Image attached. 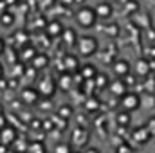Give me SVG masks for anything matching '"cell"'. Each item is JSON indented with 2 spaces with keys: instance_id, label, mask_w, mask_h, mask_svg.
Listing matches in <instances>:
<instances>
[{
  "instance_id": "6da1fadb",
  "label": "cell",
  "mask_w": 155,
  "mask_h": 153,
  "mask_svg": "<svg viewBox=\"0 0 155 153\" xmlns=\"http://www.w3.org/2000/svg\"><path fill=\"white\" fill-rule=\"evenodd\" d=\"M76 22L79 24V27H85V29L94 27L96 22H97V16H96L94 7H88V5L79 7L78 13H76Z\"/></svg>"
},
{
  "instance_id": "7a4b0ae2",
  "label": "cell",
  "mask_w": 155,
  "mask_h": 153,
  "mask_svg": "<svg viewBox=\"0 0 155 153\" xmlns=\"http://www.w3.org/2000/svg\"><path fill=\"white\" fill-rule=\"evenodd\" d=\"M76 47H78V52L81 56H92V54L97 52L99 41L94 36H81V38L76 40Z\"/></svg>"
},
{
  "instance_id": "3957f363",
  "label": "cell",
  "mask_w": 155,
  "mask_h": 153,
  "mask_svg": "<svg viewBox=\"0 0 155 153\" xmlns=\"http://www.w3.org/2000/svg\"><path fill=\"white\" fill-rule=\"evenodd\" d=\"M121 108L128 114L134 110H139L141 108V96H137L134 92H124L121 96Z\"/></svg>"
},
{
  "instance_id": "277c9868",
  "label": "cell",
  "mask_w": 155,
  "mask_h": 153,
  "mask_svg": "<svg viewBox=\"0 0 155 153\" xmlns=\"http://www.w3.org/2000/svg\"><path fill=\"white\" fill-rule=\"evenodd\" d=\"M112 69H114V74L117 77H121V79L130 74V63L126 60H116L114 65H112Z\"/></svg>"
},
{
  "instance_id": "5b68a950",
  "label": "cell",
  "mask_w": 155,
  "mask_h": 153,
  "mask_svg": "<svg viewBox=\"0 0 155 153\" xmlns=\"http://www.w3.org/2000/svg\"><path fill=\"white\" fill-rule=\"evenodd\" d=\"M15 141H16V130L15 128H11L7 124L4 128H0V142L2 144H11Z\"/></svg>"
},
{
  "instance_id": "8992f818",
  "label": "cell",
  "mask_w": 155,
  "mask_h": 153,
  "mask_svg": "<svg viewBox=\"0 0 155 153\" xmlns=\"http://www.w3.org/2000/svg\"><path fill=\"white\" fill-rule=\"evenodd\" d=\"M54 90H56V83L52 79H43L38 86V94L40 96H45V97H51L54 94Z\"/></svg>"
},
{
  "instance_id": "52a82bcc",
  "label": "cell",
  "mask_w": 155,
  "mask_h": 153,
  "mask_svg": "<svg viewBox=\"0 0 155 153\" xmlns=\"http://www.w3.org/2000/svg\"><path fill=\"white\" fill-rule=\"evenodd\" d=\"M94 11H96V16L97 18H110L112 16V4H108V2H99L96 7H94Z\"/></svg>"
},
{
  "instance_id": "ba28073f",
  "label": "cell",
  "mask_w": 155,
  "mask_h": 153,
  "mask_svg": "<svg viewBox=\"0 0 155 153\" xmlns=\"http://www.w3.org/2000/svg\"><path fill=\"white\" fill-rule=\"evenodd\" d=\"M137 144H146L150 139H152V135H150V132L146 130V126H141V128H137L135 132H134V137H132Z\"/></svg>"
},
{
  "instance_id": "9c48e42d",
  "label": "cell",
  "mask_w": 155,
  "mask_h": 153,
  "mask_svg": "<svg viewBox=\"0 0 155 153\" xmlns=\"http://www.w3.org/2000/svg\"><path fill=\"white\" fill-rule=\"evenodd\" d=\"M152 72V61L150 60H139L137 63H135V74L137 76H148Z\"/></svg>"
},
{
  "instance_id": "30bf717a",
  "label": "cell",
  "mask_w": 155,
  "mask_h": 153,
  "mask_svg": "<svg viewBox=\"0 0 155 153\" xmlns=\"http://www.w3.org/2000/svg\"><path fill=\"white\" fill-rule=\"evenodd\" d=\"M38 99H40L38 90H35V88H25V90H22V101H24V103L35 105Z\"/></svg>"
},
{
  "instance_id": "8fae6325",
  "label": "cell",
  "mask_w": 155,
  "mask_h": 153,
  "mask_svg": "<svg viewBox=\"0 0 155 153\" xmlns=\"http://www.w3.org/2000/svg\"><path fill=\"white\" fill-rule=\"evenodd\" d=\"M63 25H61V22H58V20H52V22H49L47 24V34L49 36H60L61 33H63Z\"/></svg>"
},
{
  "instance_id": "7c38bea8",
  "label": "cell",
  "mask_w": 155,
  "mask_h": 153,
  "mask_svg": "<svg viewBox=\"0 0 155 153\" xmlns=\"http://www.w3.org/2000/svg\"><path fill=\"white\" fill-rule=\"evenodd\" d=\"M110 90H112V94H116V96H123L124 92H126V83H123V81H114L112 85H110Z\"/></svg>"
},
{
  "instance_id": "4fadbf2b",
  "label": "cell",
  "mask_w": 155,
  "mask_h": 153,
  "mask_svg": "<svg viewBox=\"0 0 155 153\" xmlns=\"http://www.w3.org/2000/svg\"><path fill=\"white\" fill-rule=\"evenodd\" d=\"M63 69H67V70H74V69H78V58L76 56H72V54L65 56V60H63Z\"/></svg>"
},
{
  "instance_id": "5bb4252c",
  "label": "cell",
  "mask_w": 155,
  "mask_h": 153,
  "mask_svg": "<svg viewBox=\"0 0 155 153\" xmlns=\"http://www.w3.org/2000/svg\"><path fill=\"white\" fill-rule=\"evenodd\" d=\"M81 76L85 77V79H94V77L97 76V70H96L94 65H85L81 69Z\"/></svg>"
},
{
  "instance_id": "9a60e30c",
  "label": "cell",
  "mask_w": 155,
  "mask_h": 153,
  "mask_svg": "<svg viewBox=\"0 0 155 153\" xmlns=\"http://www.w3.org/2000/svg\"><path fill=\"white\" fill-rule=\"evenodd\" d=\"M13 22H15V15H13V13H9V11L2 13V16H0V24H2L4 27H11Z\"/></svg>"
},
{
  "instance_id": "2e32d148",
  "label": "cell",
  "mask_w": 155,
  "mask_h": 153,
  "mask_svg": "<svg viewBox=\"0 0 155 153\" xmlns=\"http://www.w3.org/2000/svg\"><path fill=\"white\" fill-rule=\"evenodd\" d=\"M63 40H65V43H69V45H72L74 43V40H78V36L74 34V31L72 29H63Z\"/></svg>"
},
{
  "instance_id": "e0dca14e",
  "label": "cell",
  "mask_w": 155,
  "mask_h": 153,
  "mask_svg": "<svg viewBox=\"0 0 155 153\" xmlns=\"http://www.w3.org/2000/svg\"><path fill=\"white\" fill-rule=\"evenodd\" d=\"M117 122L121 124V126H128L130 124V114L128 112H121V114H117Z\"/></svg>"
},
{
  "instance_id": "ac0fdd59",
  "label": "cell",
  "mask_w": 155,
  "mask_h": 153,
  "mask_svg": "<svg viewBox=\"0 0 155 153\" xmlns=\"http://www.w3.org/2000/svg\"><path fill=\"white\" fill-rule=\"evenodd\" d=\"M33 63H35V67H36V69H41V67L47 63V58H45L43 54H35V58H33Z\"/></svg>"
},
{
  "instance_id": "d6986e66",
  "label": "cell",
  "mask_w": 155,
  "mask_h": 153,
  "mask_svg": "<svg viewBox=\"0 0 155 153\" xmlns=\"http://www.w3.org/2000/svg\"><path fill=\"white\" fill-rule=\"evenodd\" d=\"M54 153H71V146H69V144L60 142V144L54 148Z\"/></svg>"
},
{
  "instance_id": "ffe728a7",
  "label": "cell",
  "mask_w": 155,
  "mask_h": 153,
  "mask_svg": "<svg viewBox=\"0 0 155 153\" xmlns=\"http://www.w3.org/2000/svg\"><path fill=\"white\" fill-rule=\"evenodd\" d=\"M146 130L150 132V135H152V137H155V115H153V117H150V121L146 122Z\"/></svg>"
},
{
  "instance_id": "44dd1931",
  "label": "cell",
  "mask_w": 155,
  "mask_h": 153,
  "mask_svg": "<svg viewBox=\"0 0 155 153\" xmlns=\"http://www.w3.org/2000/svg\"><path fill=\"white\" fill-rule=\"evenodd\" d=\"M60 115H61V117H63V115H65V117H71L72 112H71V108H69V106H61V108H60Z\"/></svg>"
},
{
  "instance_id": "7402d4cb",
  "label": "cell",
  "mask_w": 155,
  "mask_h": 153,
  "mask_svg": "<svg viewBox=\"0 0 155 153\" xmlns=\"http://www.w3.org/2000/svg\"><path fill=\"white\" fill-rule=\"evenodd\" d=\"M85 153H101V151H99V150H96V148H88Z\"/></svg>"
},
{
  "instance_id": "603a6c76",
  "label": "cell",
  "mask_w": 155,
  "mask_h": 153,
  "mask_svg": "<svg viewBox=\"0 0 155 153\" xmlns=\"http://www.w3.org/2000/svg\"><path fill=\"white\" fill-rule=\"evenodd\" d=\"M4 126H5V119L0 115V128H4Z\"/></svg>"
},
{
  "instance_id": "cb8c5ba5",
  "label": "cell",
  "mask_w": 155,
  "mask_h": 153,
  "mask_svg": "<svg viewBox=\"0 0 155 153\" xmlns=\"http://www.w3.org/2000/svg\"><path fill=\"white\" fill-rule=\"evenodd\" d=\"M4 47H5V43H4V40L0 38V54H2V50H4Z\"/></svg>"
},
{
  "instance_id": "d4e9b609",
  "label": "cell",
  "mask_w": 155,
  "mask_h": 153,
  "mask_svg": "<svg viewBox=\"0 0 155 153\" xmlns=\"http://www.w3.org/2000/svg\"><path fill=\"white\" fill-rule=\"evenodd\" d=\"M0 76H2V69H0Z\"/></svg>"
},
{
  "instance_id": "484cf974",
  "label": "cell",
  "mask_w": 155,
  "mask_h": 153,
  "mask_svg": "<svg viewBox=\"0 0 155 153\" xmlns=\"http://www.w3.org/2000/svg\"><path fill=\"white\" fill-rule=\"evenodd\" d=\"M71 153H76V151H71Z\"/></svg>"
}]
</instances>
